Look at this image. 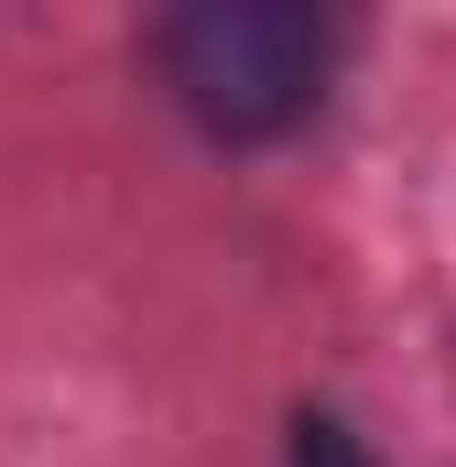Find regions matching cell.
<instances>
[{"label": "cell", "instance_id": "2", "mask_svg": "<svg viewBox=\"0 0 456 467\" xmlns=\"http://www.w3.org/2000/svg\"><path fill=\"white\" fill-rule=\"evenodd\" d=\"M294 467H369V446L347 435L337 413H294Z\"/></svg>", "mask_w": 456, "mask_h": 467}, {"label": "cell", "instance_id": "1", "mask_svg": "<svg viewBox=\"0 0 456 467\" xmlns=\"http://www.w3.org/2000/svg\"><path fill=\"white\" fill-rule=\"evenodd\" d=\"M152 66L174 109L218 141H272L326 99L337 77V22L305 0H196L152 33Z\"/></svg>", "mask_w": 456, "mask_h": 467}]
</instances>
